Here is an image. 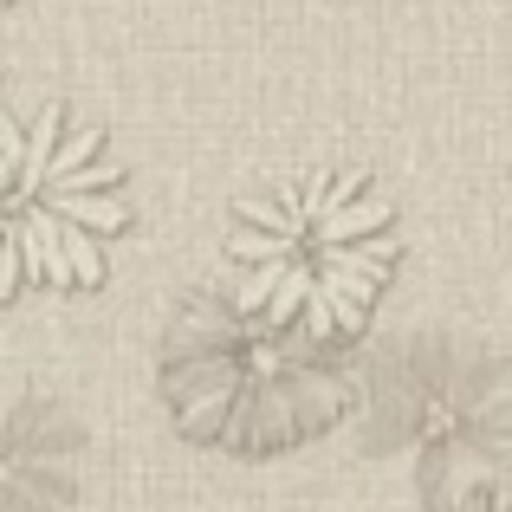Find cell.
Returning <instances> with one entry per match:
<instances>
[{"instance_id":"obj_1","label":"cell","mask_w":512,"mask_h":512,"mask_svg":"<svg viewBox=\"0 0 512 512\" xmlns=\"http://www.w3.org/2000/svg\"><path fill=\"white\" fill-rule=\"evenodd\" d=\"M402 260L396 201L363 169L318 163L234 201L227 266L253 318L305 344H344L370 325Z\"/></svg>"},{"instance_id":"obj_2","label":"cell","mask_w":512,"mask_h":512,"mask_svg":"<svg viewBox=\"0 0 512 512\" xmlns=\"http://www.w3.org/2000/svg\"><path fill=\"white\" fill-rule=\"evenodd\" d=\"M163 396L182 435L234 454H279L344 415V376L318 344L253 318L234 286H195L163 338Z\"/></svg>"},{"instance_id":"obj_3","label":"cell","mask_w":512,"mask_h":512,"mask_svg":"<svg viewBox=\"0 0 512 512\" xmlns=\"http://www.w3.org/2000/svg\"><path fill=\"white\" fill-rule=\"evenodd\" d=\"M7 273L0 292L46 286V292H91L111 273V240L130 227L124 163L111 137L72 104L46 98L7 111Z\"/></svg>"},{"instance_id":"obj_4","label":"cell","mask_w":512,"mask_h":512,"mask_svg":"<svg viewBox=\"0 0 512 512\" xmlns=\"http://www.w3.org/2000/svg\"><path fill=\"white\" fill-rule=\"evenodd\" d=\"M33 487H46V506L65 512L78 493V428L59 402L13 396L7 422V512H33Z\"/></svg>"},{"instance_id":"obj_5","label":"cell","mask_w":512,"mask_h":512,"mask_svg":"<svg viewBox=\"0 0 512 512\" xmlns=\"http://www.w3.org/2000/svg\"><path fill=\"white\" fill-rule=\"evenodd\" d=\"M422 512H512V493H493V487H461L448 500L422 506Z\"/></svg>"}]
</instances>
